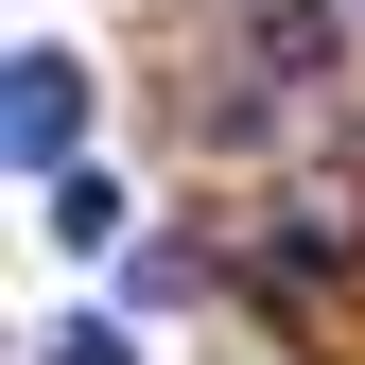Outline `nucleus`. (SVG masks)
<instances>
[{
	"label": "nucleus",
	"mask_w": 365,
	"mask_h": 365,
	"mask_svg": "<svg viewBox=\"0 0 365 365\" xmlns=\"http://www.w3.org/2000/svg\"><path fill=\"white\" fill-rule=\"evenodd\" d=\"M35 365H140V348H122L105 313H70V331H35Z\"/></svg>",
	"instance_id": "obj_3"
},
{
	"label": "nucleus",
	"mask_w": 365,
	"mask_h": 365,
	"mask_svg": "<svg viewBox=\"0 0 365 365\" xmlns=\"http://www.w3.org/2000/svg\"><path fill=\"white\" fill-rule=\"evenodd\" d=\"M0 140H18V174H70V140H87V70H70V53H18Z\"/></svg>",
	"instance_id": "obj_1"
},
{
	"label": "nucleus",
	"mask_w": 365,
	"mask_h": 365,
	"mask_svg": "<svg viewBox=\"0 0 365 365\" xmlns=\"http://www.w3.org/2000/svg\"><path fill=\"white\" fill-rule=\"evenodd\" d=\"M35 226H53V244H122V192L105 174H35Z\"/></svg>",
	"instance_id": "obj_2"
}]
</instances>
